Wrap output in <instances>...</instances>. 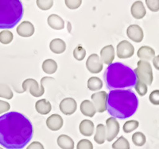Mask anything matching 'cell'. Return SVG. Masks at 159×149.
I'll list each match as a JSON object with an SVG mask.
<instances>
[{
	"instance_id": "cell-40",
	"label": "cell",
	"mask_w": 159,
	"mask_h": 149,
	"mask_svg": "<svg viewBox=\"0 0 159 149\" xmlns=\"http://www.w3.org/2000/svg\"><path fill=\"white\" fill-rule=\"evenodd\" d=\"M26 149H45L44 148V146L42 145V143H40L38 141H34L32 142L30 145H28V147H26Z\"/></svg>"
},
{
	"instance_id": "cell-41",
	"label": "cell",
	"mask_w": 159,
	"mask_h": 149,
	"mask_svg": "<svg viewBox=\"0 0 159 149\" xmlns=\"http://www.w3.org/2000/svg\"><path fill=\"white\" fill-rule=\"evenodd\" d=\"M153 65L157 71H159V55L156 56L153 59Z\"/></svg>"
},
{
	"instance_id": "cell-30",
	"label": "cell",
	"mask_w": 159,
	"mask_h": 149,
	"mask_svg": "<svg viewBox=\"0 0 159 149\" xmlns=\"http://www.w3.org/2000/svg\"><path fill=\"white\" fill-rule=\"evenodd\" d=\"M139 126V122L138 121L131 120L127 121V122L123 125V129L125 133H130L131 132L134 131L136 129H138Z\"/></svg>"
},
{
	"instance_id": "cell-20",
	"label": "cell",
	"mask_w": 159,
	"mask_h": 149,
	"mask_svg": "<svg viewBox=\"0 0 159 149\" xmlns=\"http://www.w3.org/2000/svg\"><path fill=\"white\" fill-rule=\"evenodd\" d=\"M49 49L51 52L55 54H61L66 50V44L63 40L55 38L52 40L49 44Z\"/></svg>"
},
{
	"instance_id": "cell-28",
	"label": "cell",
	"mask_w": 159,
	"mask_h": 149,
	"mask_svg": "<svg viewBox=\"0 0 159 149\" xmlns=\"http://www.w3.org/2000/svg\"><path fill=\"white\" fill-rule=\"evenodd\" d=\"M14 96L13 91L8 85L0 83V97L6 99H11Z\"/></svg>"
},
{
	"instance_id": "cell-7",
	"label": "cell",
	"mask_w": 159,
	"mask_h": 149,
	"mask_svg": "<svg viewBox=\"0 0 159 149\" xmlns=\"http://www.w3.org/2000/svg\"><path fill=\"white\" fill-rule=\"evenodd\" d=\"M107 94L105 91H99L93 94L91 96L92 103L94 104L98 113H103L107 110Z\"/></svg>"
},
{
	"instance_id": "cell-8",
	"label": "cell",
	"mask_w": 159,
	"mask_h": 149,
	"mask_svg": "<svg viewBox=\"0 0 159 149\" xmlns=\"http://www.w3.org/2000/svg\"><path fill=\"white\" fill-rule=\"evenodd\" d=\"M116 53L119 59L130 58L134 53V48L132 44L127 41H122L118 44Z\"/></svg>"
},
{
	"instance_id": "cell-31",
	"label": "cell",
	"mask_w": 159,
	"mask_h": 149,
	"mask_svg": "<svg viewBox=\"0 0 159 149\" xmlns=\"http://www.w3.org/2000/svg\"><path fill=\"white\" fill-rule=\"evenodd\" d=\"M14 35L9 30H3L0 32V42L3 45H8L13 41Z\"/></svg>"
},
{
	"instance_id": "cell-36",
	"label": "cell",
	"mask_w": 159,
	"mask_h": 149,
	"mask_svg": "<svg viewBox=\"0 0 159 149\" xmlns=\"http://www.w3.org/2000/svg\"><path fill=\"white\" fill-rule=\"evenodd\" d=\"M146 4L152 12H157L159 11V0H147Z\"/></svg>"
},
{
	"instance_id": "cell-4",
	"label": "cell",
	"mask_w": 159,
	"mask_h": 149,
	"mask_svg": "<svg viewBox=\"0 0 159 149\" xmlns=\"http://www.w3.org/2000/svg\"><path fill=\"white\" fill-rule=\"evenodd\" d=\"M23 16L20 0H0V29H13Z\"/></svg>"
},
{
	"instance_id": "cell-39",
	"label": "cell",
	"mask_w": 159,
	"mask_h": 149,
	"mask_svg": "<svg viewBox=\"0 0 159 149\" xmlns=\"http://www.w3.org/2000/svg\"><path fill=\"white\" fill-rule=\"evenodd\" d=\"M10 108H11V105L7 102L0 100V114L7 112L10 110Z\"/></svg>"
},
{
	"instance_id": "cell-21",
	"label": "cell",
	"mask_w": 159,
	"mask_h": 149,
	"mask_svg": "<svg viewBox=\"0 0 159 149\" xmlns=\"http://www.w3.org/2000/svg\"><path fill=\"white\" fill-rule=\"evenodd\" d=\"M80 133L85 137H91L94 133V124L90 120H83L79 126Z\"/></svg>"
},
{
	"instance_id": "cell-5",
	"label": "cell",
	"mask_w": 159,
	"mask_h": 149,
	"mask_svg": "<svg viewBox=\"0 0 159 149\" xmlns=\"http://www.w3.org/2000/svg\"><path fill=\"white\" fill-rule=\"evenodd\" d=\"M134 72L137 76L138 80L146 83L147 86H150L152 84L154 76L152 67L148 61L140 59L138 62L137 68L134 69Z\"/></svg>"
},
{
	"instance_id": "cell-16",
	"label": "cell",
	"mask_w": 159,
	"mask_h": 149,
	"mask_svg": "<svg viewBox=\"0 0 159 149\" xmlns=\"http://www.w3.org/2000/svg\"><path fill=\"white\" fill-rule=\"evenodd\" d=\"M130 12L133 18L135 19H142L147 14L146 8L143 6V2L142 1H135L131 6Z\"/></svg>"
},
{
	"instance_id": "cell-6",
	"label": "cell",
	"mask_w": 159,
	"mask_h": 149,
	"mask_svg": "<svg viewBox=\"0 0 159 149\" xmlns=\"http://www.w3.org/2000/svg\"><path fill=\"white\" fill-rule=\"evenodd\" d=\"M49 77H44L41 80V86H39L38 83L34 79H25L22 83V91H27L29 90L30 93L32 96L36 98H39L42 96L45 93V87H44L43 83Z\"/></svg>"
},
{
	"instance_id": "cell-25",
	"label": "cell",
	"mask_w": 159,
	"mask_h": 149,
	"mask_svg": "<svg viewBox=\"0 0 159 149\" xmlns=\"http://www.w3.org/2000/svg\"><path fill=\"white\" fill-rule=\"evenodd\" d=\"M42 70L48 75H52L57 70V64L54 59H45L42 63Z\"/></svg>"
},
{
	"instance_id": "cell-2",
	"label": "cell",
	"mask_w": 159,
	"mask_h": 149,
	"mask_svg": "<svg viewBox=\"0 0 159 149\" xmlns=\"http://www.w3.org/2000/svg\"><path fill=\"white\" fill-rule=\"evenodd\" d=\"M138 106L139 99L131 90H113L107 94V110L115 118L132 117L137 111Z\"/></svg>"
},
{
	"instance_id": "cell-15",
	"label": "cell",
	"mask_w": 159,
	"mask_h": 149,
	"mask_svg": "<svg viewBox=\"0 0 159 149\" xmlns=\"http://www.w3.org/2000/svg\"><path fill=\"white\" fill-rule=\"evenodd\" d=\"M63 118L59 114H52L46 119V125L52 131H58L63 126Z\"/></svg>"
},
{
	"instance_id": "cell-24",
	"label": "cell",
	"mask_w": 159,
	"mask_h": 149,
	"mask_svg": "<svg viewBox=\"0 0 159 149\" xmlns=\"http://www.w3.org/2000/svg\"><path fill=\"white\" fill-rule=\"evenodd\" d=\"M106 140H107L106 127L103 124H99L96 126V131L94 137V140L98 144H103Z\"/></svg>"
},
{
	"instance_id": "cell-13",
	"label": "cell",
	"mask_w": 159,
	"mask_h": 149,
	"mask_svg": "<svg viewBox=\"0 0 159 149\" xmlns=\"http://www.w3.org/2000/svg\"><path fill=\"white\" fill-rule=\"evenodd\" d=\"M34 26L28 21H24L17 27V33L22 37H30L34 33Z\"/></svg>"
},
{
	"instance_id": "cell-17",
	"label": "cell",
	"mask_w": 159,
	"mask_h": 149,
	"mask_svg": "<svg viewBox=\"0 0 159 149\" xmlns=\"http://www.w3.org/2000/svg\"><path fill=\"white\" fill-rule=\"evenodd\" d=\"M47 23L49 26L55 30H61L65 28V21L57 15H51L48 17Z\"/></svg>"
},
{
	"instance_id": "cell-27",
	"label": "cell",
	"mask_w": 159,
	"mask_h": 149,
	"mask_svg": "<svg viewBox=\"0 0 159 149\" xmlns=\"http://www.w3.org/2000/svg\"><path fill=\"white\" fill-rule=\"evenodd\" d=\"M132 141H133V144L137 147H142L146 144L147 138L143 133L137 132V133H134L132 136Z\"/></svg>"
},
{
	"instance_id": "cell-32",
	"label": "cell",
	"mask_w": 159,
	"mask_h": 149,
	"mask_svg": "<svg viewBox=\"0 0 159 149\" xmlns=\"http://www.w3.org/2000/svg\"><path fill=\"white\" fill-rule=\"evenodd\" d=\"M73 56L76 60L81 61L86 56V50L84 49L83 47L79 45V46L76 47L73 50Z\"/></svg>"
},
{
	"instance_id": "cell-34",
	"label": "cell",
	"mask_w": 159,
	"mask_h": 149,
	"mask_svg": "<svg viewBox=\"0 0 159 149\" xmlns=\"http://www.w3.org/2000/svg\"><path fill=\"white\" fill-rule=\"evenodd\" d=\"M135 90L139 95L143 97V96L146 95L147 93V90H148V89H147V85L146 83L141 82V81L138 80L135 84Z\"/></svg>"
},
{
	"instance_id": "cell-19",
	"label": "cell",
	"mask_w": 159,
	"mask_h": 149,
	"mask_svg": "<svg viewBox=\"0 0 159 149\" xmlns=\"http://www.w3.org/2000/svg\"><path fill=\"white\" fill-rule=\"evenodd\" d=\"M80 111L84 116L92 117L96 113V109L92 102L89 100L83 101L80 104Z\"/></svg>"
},
{
	"instance_id": "cell-18",
	"label": "cell",
	"mask_w": 159,
	"mask_h": 149,
	"mask_svg": "<svg viewBox=\"0 0 159 149\" xmlns=\"http://www.w3.org/2000/svg\"><path fill=\"white\" fill-rule=\"evenodd\" d=\"M137 56L142 60H150L155 57V51L150 46H142L138 50Z\"/></svg>"
},
{
	"instance_id": "cell-11",
	"label": "cell",
	"mask_w": 159,
	"mask_h": 149,
	"mask_svg": "<svg viewBox=\"0 0 159 149\" xmlns=\"http://www.w3.org/2000/svg\"><path fill=\"white\" fill-rule=\"evenodd\" d=\"M60 110L65 115H72L76 112L77 109V103L72 98H66L61 102L59 105Z\"/></svg>"
},
{
	"instance_id": "cell-12",
	"label": "cell",
	"mask_w": 159,
	"mask_h": 149,
	"mask_svg": "<svg viewBox=\"0 0 159 149\" xmlns=\"http://www.w3.org/2000/svg\"><path fill=\"white\" fill-rule=\"evenodd\" d=\"M127 35L131 41L136 43H140L144 38L143 29L138 25H130L127 29Z\"/></svg>"
},
{
	"instance_id": "cell-23",
	"label": "cell",
	"mask_w": 159,
	"mask_h": 149,
	"mask_svg": "<svg viewBox=\"0 0 159 149\" xmlns=\"http://www.w3.org/2000/svg\"><path fill=\"white\" fill-rule=\"evenodd\" d=\"M57 144L61 149H73L74 141L67 135H61L57 138Z\"/></svg>"
},
{
	"instance_id": "cell-26",
	"label": "cell",
	"mask_w": 159,
	"mask_h": 149,
	"mask_svg": "<svg viewBox=\"0 0 159 149\" xmlns=\"http://www.w3.org/2000/svg\"><path fill=\"white\" fill-rule=\"evenodd\" d=\"M103 87V82L98 77H91L88 80V88L92 91H96Z\"/></svg>"
},
{
	"instance_id": "cell-3",
	"label": "cell",
	"mask_w": 159,
	"mask_h": 149,
	"mask_svg": "<svg viewBox=\"0 0 159 149\" xmlns=\"http://www.w3.org/2000/svg\"><path fill=\"white\" fill-rule=\"evenodd\" d=\"M107 87L111 89H122L135 86L138 81L134 71L122 63H113L107 68L103 75Z\"/></svg>"
},
{
	"instance_id": "cell-14",
	"label": "cell",
	"mask_w": 159,
	"mask_h": 149,
	"mask_svg": "<svg viewBox=\"0 0 159 149\" xmlns=\"http://www.w3.org/2000/svg\"><path fill=\"white\" fill-rule=\"evenodd\" d=\"M100 59L103 64L111 65L115 59V49L111 45L103 47L100 51Z\"/></svg>"
},
{
	"instance_id": "cell-9",
	"label": "cell",
	"mask_w": 159,
	"mask_h": 149,
	"mask_svg": "<svg viewBox=\"0 0 159 149\" xmlns=\"http://www.w3.org/2000/svg\"><path fill=\"white\" fill-rule=\"evenodd\" d=\"M86 68L91 73H99L103 68V64L100 59V56L95 53L90 55L86 61Z\"/></svg>"
},
{
	"instance_id": "cell-29",
	"label": "cell",
	"mask_w": 159,
	"mask_h": 149,
	"mask_svg": "<svg viewBox=\"0 0 159 149\" xmlns=\"http://www.w3.org/2000/svg\"><path fill=\"white\" fill-rule=\"evenodd\" d=\"M113 149H130V144L124 137H120L112 144Z\"/></svg>"
},
{
	"instance_id": "cell-42",
	"label": "cell",
	"mask_w": 159,
	"mask_h": 149,
	"mask_svg": "<svg viewBox=\"0 0 159 149\" xmlns=\"http://www.w3.org/2000/svg\"><path fill=\"white\" fill-rule=\"evenodd\" d=\"M0 149H3V148H2V147H0Z\"/></svg>"
},
{
	"instance_id": "cell-10",
	"label": "cell",
	"mask_w": 159,
	"mask_h": 149,
	"mask_svg": "<svg viewBox=\"0 0 159 149\" xmlns=\"http://www.w3.org/2000/svg\"><path fill=\"white\" fill-rule=\"evenodd\" d=\"M119 124L115 117H109L106 121V132H107V140L111 142L117 137L119 133Z\"/></svg>"
},
{
	"instance_id": "cell-33",
	"label": "cell",
	"mask_w": 159,
	"mask_h": 149,
	"mask_svg": "<svg viewBox=\"0 0 159 149\" xmlns=\"http://www.w3.org/2000/svg\"><path fill=\"white\" fill-rule=\"evenodd\" d=\"M37 6L42 11H48L53 6L52 0H37Z\"/></svg>"
},
{
	"instance_id": "cell-37",
	"label": "cell",
	"mask_w": 159,
	"mask_h": 149,
	"mask_svg": "<svg viewBox=\"0 0 159 149\" xmlns=\"http://www.w3.org/2000/svg\"><path fill=\"white\" fill-rule=\"evenodd\" d=\"M65 3L69 9L76 10L80 7L82 1L81 0H65Z\"/></svg>"
},
{
	"instance_id": "cell-38",
	"label": "cell",
	"mask_w": 159,
	"mask_h": 149,
	"mask_svg": "<svg viewBox=\"0 0 159 149\" xmlns=\"http://www.w3.org/2000/svg\"><path fill=\"white\" fill-rule=\"evenodd\" d=\"M149 100L153 105L159 106V90H155L152 91L149 97Z\"/></svg>"
},
{
	"instance_id": "cell-1",
	"label": "cell",
	"mask_w": 159,
	"mask_h": 149,
	"mask_svg": "<svg viewBox=\"0 0 159 149\" xmlns=\"http://www.w3.org/2000/svg\"><path fill=\"white\" fill-rule=\"evenodd\" d=\"M34 136V127L27 117L18 112L0 117V145L7 149H22Z\"/></svg>"
},
{
	"instance_id": "cell-22",
	"label": "cell",
	"mask_w": 159,
	"mask_h": 149,
	"mask_svg": "<svg viewBox=\"0 0 159 149\" xmlns=\"http://www.w3.org/2000/svg\"><path fill=\"white\" fill-rule=\"evenodd\" d=\"M35 109L37 112L41 115H46L50 113L52 110V106H51V103L46 99H40L37 101L35 104Z\"/></svg>"
},
{
	"instance_id": "cell-35",
	"label": "cell",
	"mask_w": 159,
	"mask_h": 149,
	"mask_svg": "<svg viewBox=\"0 0 159 149\" xmlns=\"http://www.w3.org/2000/svg\"><path fill=\"white\" fill-rule=\"evenodd\" d=\"M76 149H93V144L90 140L83 139L78 142Z\"/></svg>"
}]
</instances>
